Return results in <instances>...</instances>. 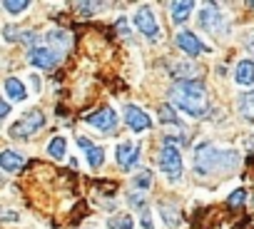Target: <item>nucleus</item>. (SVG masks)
Here are the masks:
<instances>
[{
    "mask_svg": "<svg viewBox=\"0 0 254 229\" xmlns=\"http://www.w3.org/2000/svg\"><path fill=\"white\" fill-rule=\"evenodd\" d=\"M177 48L182 50V53H187L190 57H197V55H204V53H209L207 48H204V43L194 35V33H190V30H182V33H177Z\"/></svg>",
    "mask_w": 254,
    "mask_h": 229,
    "instance_id": "9b49d317",
    "label": "nucleus"
},
{
    "mask_svg": "<svg viewBox=\"0 0 254 229\" xmlns=\"http://www.w3.org/2000/svg\"><path fill=\"white\" fill-rule=\"evenodd\" d=\"M160 214H162V219H165V224H167V227H175V224H180L177 209H172V207L162 204V207H160Z\"/></svg>",
    "mask_w": 254,
    "mask_h": 229,
    "instance_id": "4be33fe9",
    "label": "nucleus"
},
{
    "mask_svg": "<svg viewBox=\"0 0 254 229\" xmlns=\"http://www.w3.org/2000/svg\"><path fill=\"white\" fill-rule=\"evenodd\" d=\"M194 10V3H190V0H185V3H172L170 5V15L175 23H185L190 18V13Z\"/></svg>",
    "mask_w": 254,
    "mask_h": 229,
    "instance_id": "dca6fc26",
    "label": "nucleus"
},
{
    "mask_svg": "<svg viewBox=\"0 0 254 229\" xmlns=\"http://www.w3.org/2000/svg\"><path fill=\"white\" fill-rule=\"evenodd\" d=\"M199 25H202L209 35L222 33V30H224V15L219 13L217 5H204L202 13H199Z\"/></svg>",
    "mask_w": 254,
    "mask_h": 229,
    "instance_id": "6e6552de",
    "label": "nucleus"
},
{
    "mask_svg": "<svg viewBox=\"0 0 254 229\" xmlns=\"http://www.w3.org/2000/svg\"><path fill=\"white\" fill-rule=\"evenodd\" d=\"M234 82L242 85V87L254 85V62H252V60L237 62V67H234Z\"/></svg>",
    "mask_w": 254,
    "mask_h": 229,
    "instance_id": "2eb2a0df",
    "label": "nucleus"
},
{
    "mask_svg": "<svg viewBox=\"0 0 254 229\" xmlns=\"http://www.w3.org/2000/svg\"><path fill=\"white\" fill-rule=\"evenodd\" d=\"M125 122L132 132H145L152 127V120L147 117V112H142L137 105H127L125 107Z\"/></svg>",
    "mask_w": 254,
    "mask_h": 229,
    "instance_id": "1a4fd4ad",
    "label": "nucleus"
},
{
    "mask_svg": "<svg viewBox=\"0 0 254 229\" xmlns=\"http://www.w3.org/2000/svg\"><path fill=\"white\" fill-rule=\"evenodd\" d=\"M132 23H135V28H137L147 40H160V25H157V18H155V13H152L147 5H142V8L135 10Z\"/></svg>",
    "mask_w": 254,
    "mask_h": 229,
    "instance_id": "39448f33",
    "label": "nucleus"
},
{
    "mask_svg": "<svg viewBox=\"0 0 254 229\" xmlns=\"http://www.w3.org/2000/svg\"><path fill=\"white\" fill-rule=\"evenodd\" d=\"M115 160L122 170H132L140 160V147L135 142H120L115 150Z\"/></svg>",
    "mask_w": 254,
    "mask_h": 229,
    "instance_id": "9d476101",
    "label": "nucleus"
},
{
    "mask_svg": "<svg viewBox=\"0 0 254 229\" xmlns=\"http://www.w3.org/2000/svg\"><path fill=\"white\" fill-rule=\"evenodd\" d=\"M249 53H252V57H254V40L249 43Z\"/></svg>",
    "mask_w": 254,
    "mask_h": 229,
    "instance_id": "7c9ffc66",
    "label": "nucleus"
},
{
    "mask_svg": "<svg viewBox=\"0 0 254 229\" xmlns=\"http://www.w3.org/2000/svg\"><path fill=\"white\" fill-rule=\"evenodd\" d=\"M43 125H45V114H43L40 110H30V112H25L23 117L8 130V135H10L13 140H28V137H33L38 130H43Z\"/></svg>",
    "mask_w": 254,
    "mask_h": 229,
    "instance_id": "20e7f679",
    "label": "nucleus"
},
{
    "mask_svg": "<svg viewBox=\"0 0 254 229\" xmlns=\"http://www.w3.org/2000/svg\"><path fill=\"white\" fill-rule=\"evenodd\" d=\"M100 8H102L100 3H77V10H80L82 15H95Z\"/></svg>",
    "mask_w": 254,
    "mask_h": 229,
    "instance_id": "393cba45",
    "label": "nucleus"
},
{
    "mask_svg": "<svg viewBox=\"0 0 254 229\" xmlns=\"http://www.w3.org/2000/svg\"><path fill=\"white\" fill-rule=\"evenodd\" d=\"M65 150H67L65 137H53L50 145H48V155H50L53 160H63V157H65Z\"/></svg>",
    "mask_w": 254,
    "mask_h": 229,
    "instance_id": "aec40b11",
    "label": "nucleus"
},
{
    "mask_svg": "<svg viewBox=\"0 0 254 229\" xmlns=\"http://www.w3.org/2000/svg\"><path fill=\"white\" fill-rule=\"evenodd\" d=\"M239 112L244 114L247 120L254 122V90H252V92H244V95L239 97Z\"/></svg>",
    "mask_w": 254,
    "mask_h": 229,
    "instance_id": "a211bd4d",
    "label": "nucleus"
},
{
    "mask_svg": "<svg viewBox=\"0 0 254 229\" xmlns=\"http://www.w3.org/2000/svg\"><path fill=\"white\" fill-rule=\"evenodd\" d=\"M244 197H247V192H244V189L239 187V189H234V192L229 194V199H227V202H229L232 207H239V204L244 202Z\"/></svg>",
    "mask_w": 254,
    "mask_h": 229,
    "instance_id": "a878e982",
    "label": "nucleus"
},
{
    "mask_svg": "<svg viewBox=\"0 0 254 229\" xmlns=\"http://www.w3.org/2000/svg\"><path fill=\"white\" fill-rule=\"evenodd\" d=\"M3 90H5V95H8L13 102H25V100H28V87H25V82L18 80V77H8V80L3 82Z\"/></svg>",
    "mask_w": 254,
    "mask_h": 229,
    "instance_id": "ddd939ff",
    "label": "nucleus"
},
{
    "mask_svg": "<svg viewBox=\"0 0 254 229\" xmlns=\"http://www.w3.org/2000/svg\"><path fill=\"white\" fill-rule=\"evenodd\" d=\"M150 184H152V172H150V170H142V172L135 177V187H137V189H142V192H147V189H150Z\"/></svg>",
    "mask_w": 254,
    "mask_h": 229,
    "instance_id": "5701e85b",
    "label": "nucleus"
},
{
    "mask_svg": "<svg viewBox=\"0 0 254 229\" xmlns=\"http://www.w3.org/2000/svg\"><path fill=\"white\" fill-rule=\"evenodd\" d=\"M30 85H33V90L38 92V90H40V77H35V75H33V77H30Z\"/></svg>",
    "mask_w": 254,
    "mask_h": 229,
    "instance_id": "c756f323",
    "label": "nucleus"
},
{
    "mask_svg": "<svg viewBox=\"0 0 254 229\" xmlns=\"http://www.w3.org/2000/svg\"><path fill=\"white\" fill-rule=\"evenodd\" d=\"M8 114H10V105L3 100V95H0V125L5 122V117H8Z\"/></svg>",
    "mask_w": 254,
    "mask_h": 229,
    "instance_id": "bb28decb",
    "label": "nucleus"
},
{
    "mask_svg": "<svg viewBox=\"0 0 254 229\" xmlns=\"http://www.w3.org/2000/svg\"><path fill=\"white\" fill-rule=\"evenodd\" d=\"M239 162V152L237 150H227V147H217V145H199L192 155V165H194V172L199 177H209V174H217V172H227L232 170L234 165Z\"/></svg>",
    "mask_w": 254,
    "mask_h": 229,
    "instance_id": "f03ea898",
    "label": "nucleus"
},
{
    "mask_svg": "<svg viewBox=\"0 0 254 229\" xmlns=\"http://www.w3.org/2000/svg\"><path fill=\"white\" fill-rule=\"evenodd\" d=\"M48 43L55 48V50H67L70 48V35L65 30H50L48 33Z\"/></svg>",
    "mask_w": 254,
    "mask_h": 229,
    "instance_id": "f3484780",
    "label": "nucleus"
},
{
    "mask_svg": "<svg viewBox=\"0 0 254 229\" xmlns=\"http://www.w3.org/2000/svg\"><path fill=\"white\" fill-rule=\"evenodd\" d=\"M23 165H25V157L20 155V152H15V150H3L0 152V170L3 172H18V170H23Z\"/></svg>",
    "mask_w": 254,
    "mask_h": 229,
    "instance_id": "f8f14e48",
    "label": "nucleus"
},
{
    "mask_svg": "<svg viewBox=\"0 0 254 229\" xmlns=\"http://www.w3.org/2000/svg\"><path fill=\"white\" fill-rule=\"evenodd\" d=\"M18 33H20V30H18V28H13V25H8V28H5V30H3V38H5V40H10V43H13V40H20V35H18Z\"/></svg>",
    "mask_w": 254,
    "mask_h": 229,
    "instance_id": "cd10ccee",
    "label": "nucleus"
},
{
    "mask_svg": "<svg viewBox=\"0 0 254 229\" xmlns=\"http://www.w3.org/2000/svg\"><path fill=\"white\" fill-rule=\"evenodd\" d=\"M77 145L85 150V157H87V165L92 167V170H97L102 162H105V150L102 147H97V145H92V142H87L85 137H80L77 140Z\"/></svg>",
    "mask_w": 254,
    "mask_h": 229,
    "instance_id": "4468645a",
    "label": "nucleus"
},
{
    "mask_svg": "<svg viewBox=\"0 0 254 229\" xmlns=\"http://www.w3.org/2000/svg\"><path fill=\"white\" fill-rule=\"evenodd\" d=\"M107 227L110 229H135V219H132V214H120V217L110 219Z\"/></svg>",
    "mask_w": 254,
    "mask_h": 229,
    "instance_id": "412c9836",
    "label": "nucleus"
},
{
    "mask_svg": "<svg viewBox=\"0 0 254 229\" xmlns=\"http://www.w3.org/2000/svg\"><path fill=\"white\" fill-rule=\"evenodd\" d=\"M160 120L167 122V125H177V112H175L170 105H162V107H160Z\"/></svg>",
    "mask_w": 254,
    "mask_h": 229,
    "instance_id": "b1692460",
    "label": "nucleus"
},
{
    "mask_svg": "<svg viewBox=\"0 0 254 229\" xmlns=\"http://www.w3.org/2000/svg\"><path fill=\"white\" fill-rule=\"evenodd\" d=\"M170 100L177 110H182L190 117L199 120L209 112V97H207V87L199 80H180L172 85L170 90Z\"/></svg>",
    "mask_w": 254,
    "mask_h": 229,
    "instance_id": "f257e3e1",
    "label": "nucleus"
},
{
    "mask_svg": "<svg viewBox=\"0 0 254 229\" xmlns=\"http://www.w3.org/2000/svg\"><path fill=\"white\" fill-rule=\"evenodd\" d=\"M117 30H120V35H122V38H127V35H130V28H127V20H117Z\"/></svg>",
    "mask_w": 254,
    "mask_h": 229,
    "instance_id": "c85d7f7f",
    "label": "nucleus"
},
{
    "mask_svg": "<svg viewBox=\"0 0 254 229\" xmlns=\"http://www.w3.org/2000/svg\"><path fill=\"white\" fill-rule=\"evenodd\" d=\"M85 122H87L90 127L100 130L102 135H107V132H112V130L117 127V112H115L112 107H102V110H97V112L87 114Z\"/></svg>",
    "mask_w": 254,
    "mask_h": 229,
    "instance_id": "423d86ee",
    "label": "nucleus"
},
{
    "mask_svg": "<svg viewBox=\"0 0 254 229\" xmlns=\"http://www.w3.org/2000/svg\"><path fill=\"white\" fill-rule=\"evenodd\" d=\"M182 155H180V147L175 145V137H167L165 140V147L160 152V172L170 179V182H180L182 179Z\"/></svg>",
    "mask_w": 254,
    "mask_h": 229,
    "instance_id": "7ed1b4c3",
    "label": "nucleus"
},
{
    "mask_svg": "<svg viewBox=\"0 0 254 229\" xmlns=\"http://www.w3.org/2000/svg\"><path fill=\"white\" fill-rule=\"evenodd\" d=\"M28 62L33 67H40V70H53L58 62H60V55L53 50V48H30L28 50Z\"/></svg>",
    "mask_w": 254,
    "mask_h": 229,
    "instance_id": "0eeeda50",
    "label": "nucleus"
},
{
    "mask_svg": "<svg viewBox=\"0 0 254 229\" xmlns=\"http://www.w3.org/2000/svg\"><path fill=\"white\" fill-rule=\"evenodd\" d=\"M0 8H3L8 15H23L30 8V3L28 0H5V3H0Z\"/></svg>",
    "mask_w": 254,
    "mask_h": 229,
    "instance_id": "6ab92c4d",
    "label": "nucleus"
}]
</instances>
